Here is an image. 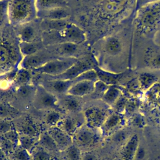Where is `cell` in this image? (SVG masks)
<instances>
[{"label": "cell", "instance_id": "45", "mask_svg": "<svg viewBox=\"0 0 160 160\" xmlns=\"http://www.w3.org/2000/svg\"><path fill=\"white\" fill-rule=\"evenodd\" d=\"M2 135H3L4 137H5L6 139H8V140H9L10 141H11L12 142H13L15 144L19 140L18 134L16 133V132L15 131H14L12 129L2 134Z\"/></svg>", "mask_w": 160, "mask_h": 160}, {"label": "cell", "instance_id": "20", "mask_svg": "<svg viewBox=\"0 0 160 160\" xmlns=\"http://www.w3.org/2000/svg\"><path fill=\"white\" fill-rule=\"evenodd\" d=\"M58 124V127L65 131L69 135L74 134L78 129L79 122L76 119L72 118H66L62 120H61Z\"/></svg>", "mask_w": 160, "mask_h": 160}, {"label": "cell", "instance_id": "21", "mask_svg": "<svg viewBox=\"0 0 160 160\" xmlns=\"http://www.w3.org/2000/svg\"><path fill=\"white\" fill-rule=\"evenodd\" d=\"M97 73L98 79L104 82L108 86L116 85L119 78V75L114 74L110 72L104 71L98 68H94Z\"/></svg>", "mask_w": 160, "mask_h": 160}, {"label": "cell", "instance_id": "25", "mask_svg": "<svg viewBox=\"0 0 160 160\" xmlns=\"http://www.w3.org/2000/svg\"><path fill=\"white\" fill-rule=\"evenodd\" d=\"M105 49L106 52L111 55L119 54L122 49L120 41L116 38H110L106 42Z\"/></svg>", "mask_w": 160, "mask_h": 160}, {"label": "cell", "instance_id": "1", "mask_svg": "<svg viewBox=\"0 0 160 160\" xmlns=\"http://www.w3.org/2000/svg\"><path fill=\"white\" fill-rule=\"evenodd\" d=\"M37 16L36 0H9L8 17L11 24L24 25L33 21Z\"/></svg>", "mask_w": 160, "mask_h": 160}, {"label": "cell", "instance_id": "49", "mask_svg": "<svg viewBox=\"0 0 160 160\" xmlns=\"http://www.w3.org/2000/svg\"><path fill=\"white\" fill-rule=\"evenodd\" d=\"M146 152L145 149L142 147L139 146L138 150L136 152L134 160H144L146 159Z\"/></svg>", "mask_w": 160, "mask_h": 160}, {"label": "cell", "instance_id": "35", "mask_svg": "<svg viewBox=\"0 0 160 160\" xmlns=\"http://www.w3.org/2000/svg\"><path fill=\"white\" fill-rule=\"evenodd\" d=\"M128 99L126 96L122 94L112 106V108L114 111L119 113L124 114Z\"/></svg>", "mask_w": 160, "mask_h": 160}, {"label": "cell", "instance_id": "9", "mask_svg": "<svg viewBox=\"0 0 160 160\" xmlns=\"http://www.w3.org/2000/svg\"><path fill=\"white\" fill-rule=\"evenodd\" d=\"M75 82L73 80H62L44 79L41 84L49 92L52 94H64L67 93L69 89Z\"/></svg>", "mask_w": 160, "mask_h": 160}, {"label": "cell", "instance_id": "2", "mask_svg": "<svg viewBox=\"0 0 160 160\" xmlns=\"http://www.w3.org/2000/svg\"><path fill=\"white\" fill-rule=\"evenodd\" d=\"M19 44L9 36L0 34V72L14 69L21 59Z\"/></svg>", "mask_w": 160, "mask_h": 160}, {"label": "cell", "instance_id": "34", "mask_svg": "<svg viewBox=\"0 0 160 160\" xmlns=\"http://www.w3.org/2000/svg\"><path fill=\"white\" fill-rule=\"evenodd\" d=\"M152 10L145 12L142 16L141 22L143 24V25L146 26H150L154 24V23L155 22V19L157 16V12L156 11Z\"/></svg>", "mask_w": 160, "mask_h": 160}, {"label": "cell", "instance_id": "7", "mask_svg": "<svg viewBox=\"0 0 160 160\" xmlns=\"http://www.w3.org/2000/svg\"><path fill=\"white\" fill-rule=\"evenodd\" d=\"M125 124V115L114 111L109 114L101 127V129L104 135L110 136L121 129L124 126Z\"/></svg>", "mask_w": 160, "mask_h": 160}, {"label": "cell", "instance_id": "14", "mask_svg": "<svg viewBox=\"0 0 160 160\" xmlns=\"http://www.w3.org/2000/svg\"><path fill=\"white\" fill-rule=\"evenodd\" d=\"M139 146V140L137 134H132L123 145L121 151L122 160H134L136 152Z\"/></svg>", "mask_w": 160, "mask_h": 160}, {"label": "cell", "instance_id": "48", "mask_svg": "<svg viewBox=\"0 0 160 160\" xmlns=\"http://www.w3.org/2000/svg\"><path fill=\"white\" fill-rule=\"evenodd\" d=\"M12 125L8 121H0V134H3L11 130H12Z\"/></svg>", "mask_w": 160, "mask_h": 160}, {"label": "cell", "instance_id": "42", "mask_svg": "<svg viewBox=\"0 0 160 160\" xmlns=\"http://www.w3.org/2000/svg\"><path fill=\"white\" fill-rule=\"evenodd\" d=\"M151 88L152 89V90L149 92V99L156 101L158 104L160 105V86H155L154 84Z\"/></svg>", "mask_w": 160, "mask_h": 160}, {"label": "cell", "instance_id": "46", "mask_svg": "<svg viewBox=\"0 0 160 160\" xmlns=\"http://www.w3.org/2000/svg\"><path fill=\"white\" fill-rule=\"evenodd\" d=\"M33 160H50V156L44 151H38L34 154Z\"/></svg>", "mask_w": 160, "mask_h": 160}, {"label": "cell", "instance_id": "4", "mask_svg": "<svg viewBox=\"0 0 160 160\" xmlns=\"http://www.w3.org/2000/svg\"><path fill=\"white\" fill-rule=\"evenodd\" d=\"M93 63L89 59L83 58L78 59L73 65L63 73L58 76H43L44 79L73 80L82 72L94 69Z\"/></svg>", "mask_w": 160, "mask_h": 160}, {"label": "cell", "instance_id": "30", "mask_svg": "<svg viewBox=\"0 0 160 160\" xmlns=\"http://www.w3.org/2000/svg\"><path fill=\"white\" fill-rule=\"evenodd\" d=\"M74 80L75 81V82L79 81H91L96 82L98 80V77L95 69H91L82 72Z\"/></svg>", "mask_w": 160, "mask_h": 160}, {"label": "cell", "instance_id": "39", "mask_svg": "<svg viewBox=\"0 0 160 160\" xmlns=\"http://www.w3.org/2000/svg\"><path fill=\"white\" fill-rule=\"evenodd\" d=\"M15 144L6 139L3 135L1 134L0 136V148L3 151L9 152L12 150Z\"/></svg>", "mask_w": 160, "mask_h": 160}, {"label": "cell", "instance_id": "26", "mask_svg": "<svg viewBox=\"0 0 160 160\" xmlns=\"http://www.w3.org/2000/svg\"><path fill=\"white\" fill-rule=\"evenodd\" d=\"M62 103L64 107L71 112H76L80 109L81 106L79 102L75 96L69 95L63 99Z\"/></svg>", "mask_w": 160, "mask_h": 160}, {"label": "cell", "instance_id": "22", "mask_svg": "<svg viewBox=\"0 0 160 160\" xmlns=\"http://www.w3.org/2000/svg\"><path fill=\"white\" fill-rule=\"evenodd\" d=\"M21 26H22L18 31V37L20 42H33L36 36V32L34 29L29 25Z\"/></svg>", "mask_w": 160, "mask_h": 160}, {"label": "cell", "instance_id": "33", "mask_svg": "<svg viewBox=\"0 0 160 160\" xmlns=\"http://www.w3.org/2000/svg\"><path fill=\"white\" fill-rule=\"evenodd\" d=\"M9 0H0V28H1L6 21L8 17V6Z\"/></svg>", "mask_w": 160, "mask_h": 160}, {"label": "cell", "instance_id": "41", "mask_svg": "<svg viewBox=\"0 0 160 160\" xmlns=\"http://www.w3.org/2000/svg\"><path fill=\"white\" fill-rule=\"evenodd\" d=\"M60 121L59 114L54 111L48 113L46 117V121L50 125L58 124Z\"/></svg>", "mask_w": 160, "mask_h": 160}, {"label": "cell", "instance_id": "17", "mask_svg": "<svg viewBox=\"0 0 160 160\" xmlns=\"http://www.w3.org/2000/svg\"><path fill=\"white\" fill-rule=\"evenodd\" d=\"M36 4L38 11H40L66 7L68 6V0H36Z\"/></svg>", "mask_w": 160, "mask_h": 160}, {"label": "cell", "instance_id": "40", "mask_svg": "<svg viewBox=\"0 0 160 160\" xmlns=\"http://www.w3.org/2000/svg\"><path fill=\"white\" fill-rule=\"evenodd\" d=\"M131 123L134 126L138 127L139 128H143L146 124V122L143 117L141 115L138 114H134L132 115L131 118Z\"/></svg>", "mask_w": 160, "mask_h": 160}, {"label": "cell", "instance_id": "52", "mask_svg": "<svg viewBox=\"0 0 160 160\" xmlns=\"http://www.w3.org/2000/svg\"><path fill=\"white\" fill-rule=\"evenodd\" d=\"M82 160H98V159L94 154L92 153H86L83 156Z\"/></svg>", "mask_w": 160, "mask_h": 160}, {"label": "cell", "instance_id": "36", "mask_svg": "<svg viewBox=\"0 0 160 160\" xmlns=\"http://www.w3.org/2000/svg\"><path fill=\"white\" fill-rule=\"evenodd\" d=\"M108 85L106 84L104 82L98 79V81L94 82V88L92 92H94L96 96H101V98H102L103 94L108 88Z\"/></svg>", "mask_w": 160, "mask_h": 160}, {"label": "cell", "instance_id": "31", "mask_svg": "<svg viewBox=\"0 0 160 160\" xmlns=\"http://www.w3.org/2000/svg\"><path fill=\"white\" fill-rule=\"evenodd\" d=\"M127 90L132 94L138 96L142 91L138 78H134L130 80L126 84Z\"/></svg>", "mask_w": 160, "mask_h": 160}, {"label": "cell", "instance_id": "11", "mask_svg": "<svg viewBox=\"0 0 160 160\" xmlns=\"http://www.w3.org/2000/svg\"><path fill=\"white\" fill-rule=\"evenodd\" d=\"M70 14V9L67 6L38 11V16L42 20H64Z\"/></svg>", "mask_w": 160, "mask_h": 160}, {"label": "cell", "instance_id": "3", "mask_svg": "<svg viewBox=\"0 0 160 160\" xmlns=\"http://www.w3.org/2000/svg\"><path fill=\"white\" fill-rule=\"evenodd\" d=\"M78 60L76 57H58L32 70L43 76H58L65 72Z\"/></svg>", "mask_w": 160, "mask_h": 160}, {"label": "cell", "instance_id": "8", "mask_svg": "<svg viewBox=\"0 0 160 160\" xmlns=\"http://www.w3.org/2000/svg\"><path fill=\"white\" fill-rule=\"evenodd\" d=\"M56 98L54 94L41 85H39L34 92V104L39 109L50 108L56 106Z\"/></svg>", "mask_w": 160, "mask_h": 160}, {"label": "cell", "instance_id": "43", "mask_svg": "<svg viewBox=\"0 0 160 160\" xmlns=\"http://www.w3.org/2000/svg\"><path fill=\"white\" fill-rule=\"evenodd\" d=\"M67 155L71 160H79L80 159V152L75 146H69L68 148Z\"/></svg>", "mask_w": 160, "mask_h": 160}, {"label": "cell", "instance_id": "27", "mask_svg": "<svg viewBox=\"0 0 160 160\" xmlns=\"http://www.w3.org/2000/svg\"><path fill=\"white\" fill-rule=\"evenodd\" d=\"M22 132L24 135L30 136V137H34L37 136L38 134V128L32 122L30 121H27L24 122L22 126Z\"/></svg>", "mask_w": 160, "mask_h": 160}, {"label": "cell", "instance_id": "18", "mask_svg": "<svg viewBox=\"0 0 160 160\" xmlns=\"http://www.w3.org/2000/svg\"><path fill=\"white\" fill-rule=\"evenodd\" d=\"M121 95V90L118 88L116 85H112L108 86V88L101 98L104 102L112 107L115 102Z\"/></svg>", "mask_w": 160, "mask_h": 160}, {"label": "cell", "instance_id": "13", "mask_svg": "<svg viewBox=\"0 0 160 160\" xmlns=\"http://www.w3.org/2000/svg\"><path fill=\"white\" fill-rule=\"evenodd\" d=\"M94 82L91 81H79L75 82L69 89L67 94L75 97H82L92 93L94 91Z\"/></svg>", "mask_w": 160, "mask_h": 160}, {"label": "cell", "instance_id": "51", "mask_svg": "<svg viewBox=\"0 0 160 160\" xmlns=\"http://www.w3.org/2000/svg\"><path fill=\"white\" fill-rule=\"evenodd\" d=\"M152 66L156 69H160V54L156 56L151 61Z\"/></svg>", "mask_w": 160, "mask_h": 160}, {"label": "cell", "instance_id": "28", "mask_svg": "<svg viewBox=\"0 0 160 160\" xmlns=\"http://www.w3.org/2000/svg\"><path fill=\"white\" fill-rule=\"evenodd\" d=\"M40 142L44 148L48 149L52 151H56V149H58V147L56 143L48 132L44 133L41 136Z\"/></svg>", "mask_w": 160, "mask_h": 160}, {"label": "cell", "instance_id": "44", "mask_svg": "<svg viewBox=\"0 0 160 160\" xmlns=\"http://www.w3.org/2000/svg\"><path fill=\"white\" fill-rule=\"evenodd\" d=\"M137 106V103L135 99H128L126 108H125V111L124 114L126 115H132V114L134 112V110L136 109Z\"/></svg>", "mask_w": 160, "mask_h": 160}, {"label": "cell", "instance_id": "12", "mask_svg": "<svg viewBox=\"0 0 160 160\" xmlns=\"http://www.w3.org/2000/svg\"><path fill=\"white\" fill-rule=\"evenodd\" d=\"M79 44L70 42H64L52 44L51 46V52L54 54H59V57H74L79 51Z\"/></svg>", "mask_w": 160, "mask_h": 160}, {"label": "cell", "instance_id": "53", "mask_svg": "<svg viewBox=\"0 0 160 160\" xmlns=\"http://www.w3.org/2000/svg\"><path fill=\"white\" fill-rule=\"evenodd\" d=\"M151 0H138V2H139V4H142L144 2H149L151 1ZM153 1V0H152Z\"/></svg>", "mask_w": 160, "mask_h": 160}, {"label": "cell", "instance_id": "50", "mask_svg": "<svg viewBox=\"0 0 160 160\" xmlns=\"http://www.w3.org/2000/svg\"><path fill=\"white\" fill-rule=\"evenodd\" d=\"M11 109L4 104H0V117L6 118L11 114Z\"/></svg>", "mask_w": 160, "mask_h": 160}, {"label": "cell", "instance_id": "29", "mask_svg": "<svg viewBox=\"0 0 160 160\" xmlns=\"http://www.w3.org/2000/svg\"><path fill=\"white\" fill-rule=\"evenodd\" d=\"M31 76L29 69L22 68L21 69L17 71L15 75V81L17 83L23 85L28 82L31 79Z\"/></svg>", "mask_w": 160, "mask_h": 160}, {"label": "cell", "instance_id": "6", "mask_svg": "<svg viewBox=\"0 0 160 160\" xmlns=\"http://www.w3.org/2000/svg\"><path fill=\"white\" fill-rule=\"evenodd\" d=\"M109 114L104 108L90 106L84 111V119L88 127L91 129L101 128Z\"/></svg>", "mask_w": 160, "mask_h": 160}, {"label": "cell", "instance_id": "38", "mask_svg": "<svg viewBox=\"0 0 160 160\" xmlns=\"http://www.w3.org/2000/svg\"><path fill=\"white\" fill-rule=\"evenodd\" d=\"M19 140L21 142L22 148L25 149L27 151L30 150L34 143V141L33 140V138L32 137H30L24 134L21 136L19 138Z\"/></svg>", "mask_w": 160, "mask_h": 160}, {"label": "cell", "instance_id": "19", "mask_svg": "<svg viewBox=\"0 0 160 160\" xmlns=\"http://www.w3.org/2000/svg\"><path fill=\"white\" fill-rule=\"evenodd\" d=\"M124 4V0H103L102 7L106 13L115 14L122 9Z\"/></svg>", "mask_w": 160, "mask_h": 160}, {"label": "cell", "instance_id": "15", "mask_svg": "<svg viewBox=\"0 0 160 160\" xmlns=\"http://www.w3.org/2000/svg\"><path fill=\"white\" fill-rule=\"evenodd\" d=\"M56 143L58 149H64L69 147L72 142L70 135L59 127L52 128L48 132Z\"/></svg>", "mask_w": 160, "mask_h": 160}, {"label": "cell", "instance_id": "10", "mask_svg": "<svg viewBox=\"0 0 160 160\" xmlns=\"http://www.w3.org/2000/svg\"><path fill=\"white\" fill-rule=\"evenodd\" d=\"M56 58L51 57L48 53L44 52H38L34 54L24 56L21 61V66L23 68L32 70L39 68L49 61Z\"/></svg>", "mask_w": 160, "mask_h": 160}, {"label": "cell", "instance_id": "23", "mask_svg": "<svg viewBox=\"0 0 160 160\" xmlns=\"http://www.w3.org/2000/svg\"><path fill=\"white\" fill-rule=\"evenodd\" d=\"M142 91H147L151 89L158 81V78L153 74L144 72L138 78Z\"/></svg>", "mask_w": 160, "mask_h": 160}, {"label": "cell", "instance_id": "24", "mask_svg": "<svg viewBox=\"0 0 160 160\" xmlns=\"http://www.w3.org/2000/svg\"><path fill=\"white\" fill-rule=\"evenodd\" d=\"M19 48L22 56L23 55L24 56L34 54L39 51V45L34 42H19Z\"/></svg>", "mask_w": 160, "mask_h": 160}, {"label": "cell", "instance_id": "37", "mask_svg": "<svg viewBox=\"0 0 160 160\" xmlns=\"http://www.w3.org/2000/svg\"><path fill=\"white\" fill-rule=\"evenodd\" d=\"M33 88L27 84H23L20 85V86L17 89V93L18 94L23 98H28L30 96L32 92Z\"/></svg>", "mask_w": 160, "mask_h": 160}, {"label": "cell", "instance_id": "47", "mask_svg": "<svg viewBox=\"0 0 160 160\" xmlns=\"http://www.w3.org/2000/svg\"><path fill=\"white\" fill-rule=\"evenodd\" d=\"M15 157L17 160H29V159L28 151L24 148L17 151L15 154Z\"/></svg>", "mask_w": 160, "mask_h": 160}, {"label": "cell", "instance_id": "5", "mask_svg": "<svg viewBox=\"0 0 160 160\" xmlns=\"http://www.w3.org/2000/svg\"><path fill=\"white\" fill-rule=\"evenodd\" d=\"M58 34L59 37L62 39V42H70L80 44L86 39L83 31L77 25L68 22L62 29L57 31H49Z\"/></svg>", "mask_w": 160, "mask_h": 160}, {"label": "cell", "instance_id": "16", "mask_svg": "<svg viewBox=\"0 0 160 160\" xmlns=\"http://www.w3.org/2000/svg\"><path fill=\"white\" fill-rule=\"evenodd\" d=\"M95 134L91 128H82L74 134V141L80 146H88L95 141Z\"/></svg>", "mask_w": 160, "mask_h": 160}, {"label": "cell", "instance_id": "32", "mask_svg": "<svg viewBox=\"0 0 160 160\" xmlns=\"http://www.w3.org/2000/svg\"><path fill=\"white\" fill-rule=\"evenodd\" d=\"M112 140L115 142L117 144H125V142L128 141V139L129 138L130 136H129V134L126 131H124L123 129H120L118 131H116L115 133H114L112 135Z\"/></svg>", "mask_w": 160, "mask_h": 160}]
</instances>
